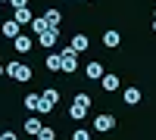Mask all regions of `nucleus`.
Returning a JSON list of instances; mask_svg holds the SVG:
<instances>
[{
    "label": "nucleus",
    "instance_id": "obj_1",
    "mask_svg": "<svg viewBox=\"0 0 156 140\" xmlns=\"http://www.w3.org/2000/svg\"><path fill=\"white\" fill-rule=\"evenodd\" d=\"M3 69H6L9 78H12V81H19V84H25V81L31 78V69L25 66V62H9V66H3Z\"/></svg>",
    "mask_w": 156,
    "mask_h": 140
},
{
    "label": "nucleus",
    "instance_id": "obj_2",
    "mask_svg": "<svg viewBox=\"0 0 156 140\" xmlns=\"http://www.w3.org/2000/svg\"><path fill=\"white\" fill-rule=\"evenodd\" d=\"M75 69H78V53H72V50L66 47V50H62V53H59V72L72 75Z\"/></svg>",
    "mask_w": 156,
    "mask_h": 140
},
{
    "label": "nucleus",
    "instance_id": "obj_3",
    "mask_svg": "<svg viewBox=\"0 0 156 140\" xmlns=\"http://www.w3.org/2000/svg\"><path fill=\"white\" fill-rule=\"evenodd\" d=\"M112 128H115V118L109 115V112H103V115L94 118V131H97V134H106V131H112Z\"/></svg>",
    "mask_w": 156,
    "mask_h": 140
},
{
    "label": "nucleus",
    "instance_id": "obj_4",
    "mask_svg": "<svg viewBox=\"0 0 156 140\" xmlns=\"http://www.w3.org/2000/svg\"><path fill=\"white\" fill-rule=\"evenodd\" d=\"M56 37H59V28H53V25H50V28H44L41 34H37V44H41V47H53Z\"/></svg>",
    "mask_w": 156,
    "mask_h": 140
},
{
    "label": "nucleus",
    "instance_id": "obj_5",
    "mask_svg": "<svg viewBox=\"0 0 156 140\" xmlns=\"http://www.w3.org/2000/svg\"><path fill=\"white\" fill-rule=\"evenodd\" d=\"M12 50H16V53H28V50H31V37L19 31L16 37H12Z\"/></svg>",
    "mask_w": 156,
    "mask_h": 140
},
{
    "label": "nucleus",
    "instance_id": "obj_6",
    "mask_svg": "<svg viewBox=\"0 0 156 140\" xmlns=\"http://www.w3.org/2000/svg\"><path fill=\"white\" fill-rule=\"evenodd\" d=\"M19 28H22V25H19L16 19H6V22H0V31H3V37H9V41L19 34Z\"/></svg>",
    "mask_w": 156,
    "mask_h": 140
},
{
    "label": "nucleus",
    "instance_id": "obj_7",
    "mask_svg": "<svg viewBox=\"0 0 156 140\" xmlns=\"http://www.w3.org/2000/svg\"><path fill=\"white\" fill-rule=\"evenodd\" d=\"M100 84H103V90H106V94L119 90V75H103V78H100Z\"/></svg>",
    "mask_w": 156,
    "mask_h": 140
},
{
    "label": "nucleus",
    "instance_id": "obj_8",
    "mask_svg": "<svg viewBox=\"0 0 156 140\" xmlns=\"http://www.w3.org/2000/svg\"><path fill=\"white\" fill-rule=\"evenodd\" d=\"M69 50H72V53H84V50H87V37L84 34H75L72 44H69Z\"/></svg>",
    "mask_w": 156,
    "mask_h": 140
},
{
    "label": "nucleus",
    "instance_id": "obj_9",
    "mask_svg": "<svg viewBox=\"0 0 156 140\" xmlns=\"http://www.w3.org/2000/svg\"><path fill=\"white\" fill-rule=\"evenodd\" d=\"M12 19H16L19 25H28L34 16H31V9H28V6H16V16H12Z\"/></svg>",
    "mask_w": 156,
    "mask_h": 140
},
{
    "label": "nucleus",
    "instance_id": "obj_10",
    "mask_svg": "<svg viewBox=\"0 0 156 140\" xmlns=\"http://www.w3.org/2000/svg\"><path fill=\"white\" fill-rule=\"evenodd\" d=\"M84 72H87V78H90V81H100V78H103V66H100V62H87V69H84Z\"/></svg>",
    "mask_w": 156,
    "mask_h": 140
},
{
    "label": "nucleus",
    "instance_id": "obj_11",
    "mask_svg": "<svg viewBox=\"0 0 156 140\" xmlns=\"http://www.w3.org/2000/svg\"><path fill=\"white\" fill-rule=\"evenodd\" d=\"M44 22H47V25H53V28H59V22H62L59 9H47V12H44Z\"/></svg>",
    "mask_w": 156,
    "mask_h": 140
},
{
    "label": "nucleus",
    "instance_id": "obj_12",
    "mask_svg": "<svg viewBox=\"0 0 156 140\" xmlns=\"http://www.w3.org/2000/svg\"><path fill=\"white\" fill-rule=\"evenodd\" d=\"M125 103L128 106H137L140 103V90H137V87H128V90H125Z\"/></svg>",
    "mask_w": 156,
    "mask_h": 140
},
{
    "label": "nucleus",
    "instance_id": "obj_13",
    "mask_svg": "<svg viewBox=\"0 0 156 140\" xmlns=\"http://www.w3.org/2000/svg\"><path fill=\"white\" fill-rule=\"evenodd\" d=\"M22 103H25V109H28V112H37V103H41V94H28V97L22 100Z\"/></svg>",
    "mask_w": 156,
    "mask_h": 140
},
{
    "label": "nucleus",
    "instance_id": "obj_14",
    "mask_svg": "<svg viewBox=\"0 0 156 140\" xmlns=\"http://www.w3.org/2000/svg\"><path fill=\"white\" fill-rule=\"evenodd\" d=\"M41 125H44L41 118H37V115H31L28 121H25V131H28V134H37V131H41Z\"/></svg>",
    "mask_w": 156,
    "mask_h": 140
},
{
    "label": "nucleus",
    "instance_id": "obj_15",
    "mask_svg": "<svg viewBox=\"0 0 156 140\" xmlns=\"http://www.w3.org/2000/svg\"><path fill=\"white\" fill-rule=\"evenodd\" d=\"M69 115H72L75 121H81V118L87 115V109H84V106H78V103H72V106H69Z\"/></svg>",
    "mask_w": 156,
    "mask_h": 140
},
{
    "label": "nucleus",
    "instance_id": "obj_16",
    "mask_svg": "<svg viewBox=\"0 0 156 140\" xmlns=\"http://www.w3.org/2000/svg\"><path fill=\"white\" fill-rule=\"evenodd\" d=\"M34 137H37V140H56V131H53V128H47V125H41V131H37Z\"/></svg>",
    "mask_w": 156,
    "mask_h": 140
},
{
    "label": "nucleus",
    "instance_id": "obj_17",
    "mask_svg": "<svg viewBox=\"0 0 156 140\" xmlns=\"http://www.w3.org/2000/svg\"><path fill=\"white\" fill-rule=\"evenodd\" d=\"M119 41H122L119 31H106V34H103V44H106V47H119Z\"/></svg>",
    "mask_w": 156,
    "mask_h": 140
},
{
    "label": "nucleus",
    "instance_id": "obj_18",
    "mask_svg": "<svg viewBox=\"0 0 156 140\" xmlns=\"http://www.w3.org/2000/svg\"><path fill=\"white\" fill-rule=\"evenodd\" d=\"M28 25H31V31H34V34H41V31H44V28H50V25H47V22H44V16H37V19H31V22H28Z\"/></svg>",
    "mask_w": 156,
    "mask_h": 140
},
{
    "label": "nucleus",
    "instance_id": "obj_19",
    "mask_svg": "<svg viewBox=\"0 0 156 140\" xmlns=\"http://www.w3.org/2000/svg\"><path fill=\"white\" fill-rule=\"evenodd\" d=\"M41 97H44V100H47V103H53V106H56V103H59V90H53V87H50V90H44V94H41Z\"/></svg>",
    "mask_w": 156,
    "mask_h": 140
},
{
    "label": "nucleus",
    "instance_id": "obj_20",
    "mask_svg": "<svg viewBox=\"0 0 156 140\" xmlns=\"http://www.w3.org/2000/svg\"><path fill=\"white\" fill-rule=\"evenodd\" d=\"M47 69L50 72H59V53H50L47 56Z\"/></svg>",
    "mask_w": 156,
    "mask_h": 140
},
{
    "label": "nucleus",
    "instance_id": "obj_21",
    "mask_svg": "<svg viewBox=\"0 0 156 140\" xmlns=\"http://www.w3.org/2000/svg\"><path fill=\"white\" fill-rule=\"evenodd\" d=\"M72 140H90V131H87V128H78V131L72 134Z\"/></svg>",
    "mask_w": 156,
    "mask_h": 140
},
{
    "label": "nucleus",
    "instance_id": "obj_22",
    "mask_svg": "<svg viewBox=\"0 0 156 140\" xmlns=\"http://www.w3.org/2000/svg\"><path fill=\"white\" fill-rule=\"evenodd\" d=\"M75 103H78V106H84V109H87L90 103H94V100H90L87 94H78V97H75Z\"/></svg>",
    "mask_w": 156,
    "mask_h": 140
},
{
    "label": "nucleus",
    "instance_id": "obj_23",
    "mask_svg": "<svg viewBox=\"0 0 156 140\" xmlns=\"http://www.w3.org/2000/svg\"><path fill=\"white\" fill-rule=\"evenodd\" d=\"M50 109H53V103H47V100L41 97V103H37V112H41V115H47V112H50Z\"/></svg>",
    "mask_w": 156,
    "mask_h": 140
},
{
    "label": "nucleus",
    "instance_id": "obj_24",
    "mask_svg": "<svg viewBox=\"0 0 156 140\" xmlns=\"http://www.w3.org/2000/svg\"><path fill=\"white\" fill-rule=\"evenodd\" d=\"M0 140H19V137L12 134V131H3V134H0Z\"/></svg>",
    "mask_w": 156,
    "mask_h": 140
},
{
    "label": "nucleus",
    "instance_id": "obj_25",
    "mask_svg": "<svg viewBox=\"0 0 156 140\" xmlns=\"http://www.w3.org/2000/svg\"><path fill=\"white\" fill-rule=\"evenodd\" d=\"M12 6H28V0H9Z\"/></svg>",
    "mask_w": 156,
    "mask_h": 140
},
{
    "label": "nucleus",
    "instance_id": "obj_26",
    "mask_svg": "<svg viewBox=\"0 0 156 140\" xmlns=\"http://www.w3.org/2000/svg\"><path fill=\"white\" fill-rule=\"evenodd\" d=\"M3 75H6V69H3V62H0V78H3Z\"/></svg>",
    "mask_w": 156,
    "mask_h": 140
},
{
    "label": "nucleus",
    "instance_id": "obj_27",
    "mask_svg": "<svg viewBox=\"0 0 156 140\" xmlns=\"http://www.w3.org/2000/svg\"><path fill=\"white\" fill-rule=\"evenodd\" d=\"M153 31H156V19H153Z\"/></svg>",
    "mask_w": 156,
    "mask_h": 140
}]
</instances>
